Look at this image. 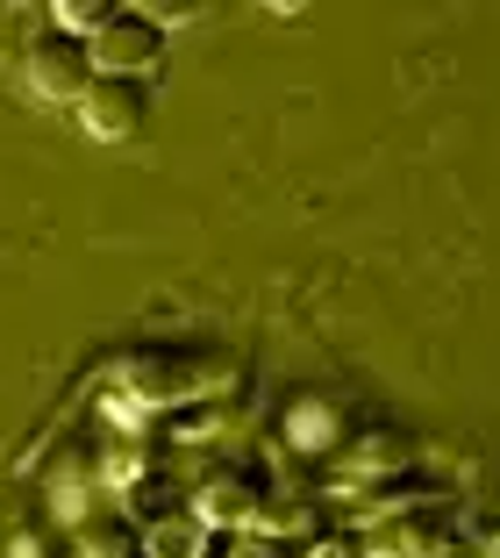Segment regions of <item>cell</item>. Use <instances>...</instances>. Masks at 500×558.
Returning a JSON list of instances; mask_svg holds the SVG:
<instances>
[{
    "label": "cell",
    "instance_id": "obj_1",
    "mask_svg": "<svg viewBox=\"0 0 500 558\" xmlns=\"http://www.w3.org/2000/svg\"><path fill=\"white\" fill-rule=\"evenodd\" d=\"M108 409L136 415V409H179L200 395V359H186L179 344H136L108 365Z\"/></svg>",
    "mask_w": 500,
    "mask_h": 558
},
{
    "label": "cell",
    "instance_id": "obj_2",
    "mask_svg": "<svg viewBox=\"0 0 500 558\" xmlns=\"http://www.w3.org/2000/svg\"><path fill=\"white\" fill-rule=\"evenodd\" d=\"M272 494V480H265V465L251 459H215L208 473L194 480V494H186V509L200 515L208 530H251V515H258V501Z\"/></svg>",
    "mask_w": 500,
    "mask_h": 558
},
{
    "label": "cell",
    "instance_id": "obj_3",
    "mask_svg": "<svg viewBox=\"0 0 500 558\" xmlns=\"http://www.w3.org/2000/svg\"><path fill=\"white\" fill-rule=\"evenodd\" d=\"M22 80H29L36 100L50 108H80V94L94 86V58H86V36L65 29H36L29 50H22Z\"/></svg>",
    "mask_w": 500,
    "mask_h": 558
},
{
    "label": "cell",
    "instance_id": "obj_4",
    "mask_svg": "<svg viewBox=\"0 0 500 558\" xmlns=\"http://www.w3.org/2000/svg\"><path fill=\"white\" fill-rule=\"evenodd\" d=\"M86 58H94V72H108V80H144L164 58V29L150 22V8H114V15L86 36Z\"/></svg>",
    "mask_w": 500,
    "mask_h": 558
},
{
    "label": "cell",
    "instance_id": "obj_5",
    "mask_svg": "<svg viewBox=\"0 0 500 558\" xmlns=\"http://www.w3.org/2000/svg\"><path fill=\"white\" fill-rule=\"evenodd\" d=\"M357 544H365V558H443L451 523H443V509H401V515L357 523Z\"/></svg>",
    "mask_w": 500,
    "mask_h": 558
},
{
    "label": "cell",
    "instance_id": "obj_6",
    "mask_svg": "<svg viewBox=\"0 0 500 558\" xmlns=\"http://www.w3.org/2000/svg\"><path fill=\"white\" fill-rule=\"evenodd\" d=\"M144 122H150L144 80H108V72H94V86L80 94V130L100 136V144H122V136H136Z\"/></svg>",
    "mask_w": 500,
    "mask_h": 558
},
{
    "label": "cell",
    "instance_id": "obj_7",
    "mask_svg": "<svg viewBox=\"0 0 500 558\" xmlns=\"http://www.w3.org/2000/svg\"><path fill=\"white\" fill-rule=\"evenodd\" d=\"M415 451H422V444L407 437V429L379 423V429H357L351 444H337V465H343V480H351V487H379V480L415 473Z\"/></svg>",
    "mask_w": 500,
    "mask_h": 558
},
{
    "label": "cell",
    "instance_id": "obj_8",
    "mask_svg": "<svg viewBox=\"0 0 500 558\" xmlns=\"http://www.w3.org/2000/svg\"><path fill=\"white\" fill-rule=\"evenodd\" d=\"M150 473H158V444H150V437H136V429H108V437H100L94 480L108 494H130L136 480H150Z\"/></svg>",
    "mask_w": 500,
    "mask_h": 558
},
{
    "label": "cell",
    "instance_id": "obj_9",
    "mask_svg": "<svg viewBox=\"0 0 500 558\" xmlns=\"http://www.w3.org/2000/svg\"><path fill=\"white\" fill-rule=\"evenodd\" d=\"M251 537H272V544H286V537H322V501H315V494L272 487L258 501V515H251Z\"/></svg>",
    "mask_w": 500,
    "mask_h": 558
},
{
    "label": "cell",
    "instance_id": "obj_10",
    "mask_svg": "<svg viewBox=\"0 0 500 558\" xmlns=\"http://www.w3.org/2000/svg\"><path fill=\"white\" fill-rule=\"evenodd\" d=\"M72 558H144V530L122 509H94L86 523H72Z\"/></svg>",
    "mask_w": 500,
    "mask_h": 558
},
{
    "label": "cell",
    "instance_id": "obj_11",
    "mask_svg": "<svg viewBox=\"0 0 500 558\" xmlns=\"http://www.w3.org/2000/svg\"><path fill=\"white\" fill-rule=\"evenodd\" d=\"M337 437H343V409L337 401L307 395V401L286 409V451H337Z\"/></svg>",
    "mask_w": 500,
    "mask_h": 558
},
{
    "label": "cell",
    "instance_id": "obj_12",
    "mask_svg": "<svg viewBox=\"0 0 500 558\" xmlns=\"http://www.w3.org/2000/svg\"><path fill=\"white\" fill-rule=\"evenodd\" d=\"M208 537L215 530L200 523L194 509H172V515H158V523L144 530V558H208Z\"/></svg>",
    "mask_w": 500,
    "mask_h": 558
},
{
    "label": "cell",
    "instance_id": "obj_13",
    "mask_svg": "<svg viewBox=\"0 0 500 558\" xmlns=\"http://www.w3.org/2000/svg\"><path fill=\"white\" fill-rule=\"evenodd\" d=\"M172 509H186V501H179V487L164 473H150V480H136L130 487V501H122V515H130L136 530H150L158 523V515H172Z\"/></svg>",
    "mask_w": 500,
    "mask_h": 558
},
{
    "label": "cell",
    "instance_id": "obj_14",
    "mask_svg": "<svg viewBox=\"0 0 500 558\" xmlns=\"http://www.w3.org/2000/svg\"><path fill=\"white\" fill-rule=\"evenodd\" d=\"M108 15H114V0H58V8H50V29H65V36H94Z\"/></svg>",
    "mask_w": 500,
    "mask_h": 558
},
{
    "label": "cell",
    "instance_id": "obj_15",
    "mask_svg": "<svg viewBox=\"0 0 500 558\" xmlns=\"http://www.w3.org/2000/svg\"><path fill=\"white\" fill-rule=\"evenodd\" d=\"M301 558H365V544H357V530H322V537H307Z\"/></svg>",
    "mask_w": 500,
    "mask_h": 558
},
{
    "label": "cell",
    "instance_id": "obj_16",
    "mask_svg": "<svg viewBox=\"0 0 500 558\" xmlns=\"http://www.w3.org/2000/svg\"><path fill=\"white\" fill-rule=\"evenodd\" d=\"M222 558H293V551H286V544H272V537H251V530H243Z\"/></svg>",
    "mask_w": 500,
    "mask_h": 558
},
{
    "label": "cell",
    "instance_id": "obj_17",
    "mask_svg": "<svg viewBox=\"0 0 500 558\" xmlns=\"http://www.w3.org/2000/svg\"><path fill=\"white\" fill-rule=\"evenodd\" d=\"M8 551H15V558H44V544H36V537H15Z\"/></svg>",
    "mask_w": 500,
    "mask_h": 558
},
{
    "label": "cell",
    "instance_id": "obj_18",
    "mask_svg": "<svg viewBox=\"0 0 500 558\" xmlns=\"http://www.w3.org/2000/svg\"><path fill=\"white\" fill-rule=\"evenodd\" d=\"M479 558H500V537H486V551H479Z\"/></svg>",
    "mask_w": 500,
    "mask_h": 558
}]
</instances>
